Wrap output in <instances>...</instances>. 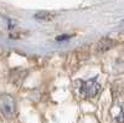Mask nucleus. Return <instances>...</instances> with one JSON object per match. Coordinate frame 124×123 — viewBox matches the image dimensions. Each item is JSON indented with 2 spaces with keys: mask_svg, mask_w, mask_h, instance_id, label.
<instances>
[{
  "mask_svg": "<svg viewBox=\"0 0 124 123\" xmlns=\"http://www.w3.org/2000/svg\"><path fill=\"white\" fill-rule=\"evenodd\" d=\"M36 17H37V19H44V17H45V19H48L50 15H48L47 13H40V14L36 15Z\"/></svg>",
  "mask_w": 124,
  "mask_h": 123,
  "instance_id": "20e7f679",
  "label": "nucleus"
},
{
  "mask_svg": "<svg viewBox=\"0 0 124 123\" xmlns=\"http://www.w3.org/2000/svg\"><path fill=\"white\" fill-rule=\"evenodd\" d=\"M0 106H1V113L5 118H14L16 116V103L15 99L9 96V95H3L0 98Z\"/></svg>",
  "mask_w": 124,
  "mask_h": 123,
  "instance_id": "f03ea898",
  "label": "nucleus"
},
{
  "mask_svg": "<svg viewBox=\"0 0 124 123\" xmlns=\"http://www.w3.org/2000/svg\"><path fill=\"white\" fill-rule=\"evenodd\" d=\"M116 121L118 123H124V105L120 107V112L118 113V116L116 117Z\"/></svg>",
  "mask_w": 124,
  "mask_h": 123,
  "instance_id": "7ed1b4c3",
  "label": "nucleus"
},
{
  "mask_svg": "<svg viewBox=\"0 0 124 123\" xmlns=\"http://www.w3.org/2000/svg\"><path fill=\"white\" fill-rule=\"evenodd\" d=\"M70 36L68 35H65V36H58V37H56V40L57 41H62V40H66V39H68Z\"/></svg>",
  "mask_w": 124,
  "mask_h": 123,
  "instance_id": "39448f33",
  "label": "nucleus"
},
{
  "mask_svg": "<svg viewBox=\"0 0 124 123\" xmlns=\"http://www.w3.org/2000/svg\"><path fill=\"white\" fill-rule=\"evenodd\" d=\"M101 90L97 77H93L88 81H79V93L83 97H94Z\"/></svg>",
  "mask_w": 124,
  "mask_h": 123,
  "instance_id": "f257e3e1",
  "label": "nucleus"
}]
</instances>
